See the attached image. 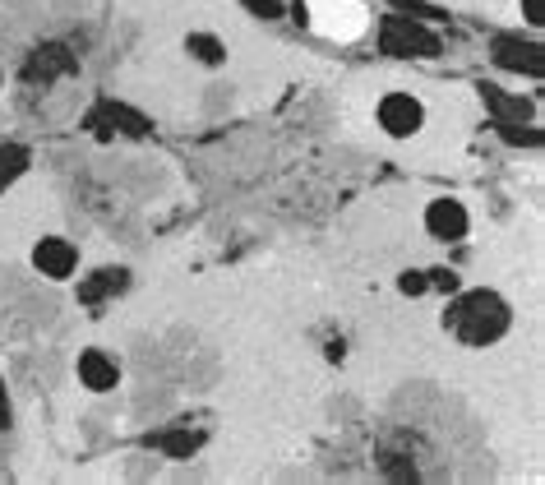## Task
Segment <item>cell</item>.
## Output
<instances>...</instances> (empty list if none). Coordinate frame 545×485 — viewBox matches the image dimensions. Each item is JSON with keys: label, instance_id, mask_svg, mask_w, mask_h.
<instances>
[{"label": "cell", "instance_id": "6da1fadb", "mask_svg": "<svg viewBox=\"0 0 545 485\" xmlns=\"http://www.w3.org/2000/svg\"><path fill=\"white\" fill-rule=\"evenodd\" d=\"M444 324H449L467 347H485V342L504 338V328H509V305L499 301L495 291H467V296L453 301Z\"/></svg>", "mask_w": 545, "mask_h": 485}, {"label": "cell", "instance_id": "7a4b0ae2", "mask_svg": "<svg viewBox=\"0 0 545 485\" xmlns=\"http://www.w3.org/2000/svg\"><path fill=\"white\" fill-rule=\"evenodd\" d=\"M379 51L393 56V61H430V56H439V37L421 19L388 14L384 28H379Z\"/></svg>", "mask_w": 545, "mask_h": 485}, {"label": "cell", "instance_id": "3957f363", "mask_svg": "<svg viewBox=\"0 0 545 485\" xmlns=\"http://www.w3.org/2000/svg\"><path fill=\"white\" fill-rule=\"evenodd\" d=\"M88 130H97V134H130V139H144V134H153V125H148V116H139V111L125 107V102H111V97H102V102H97V111L88 116Z\"/></svg>", "mask_w": 545, "mask_h": 485}, {"label": "cell", "instance_id": "277c9868", "mask_svg": "<svg viewBox=\"0 0 545 485\" xmlns=\"http://www.w3.org/2000/svg\"><path fill=\"white\" fill-rule=\"evenodd\" d=\"M425 121L421 102H416L412 93H388L384 102H379V125H384L393 139H407V134H416Z\"/></svg>", "mask_w": 545, "mask_h": 485}, {"label": "cell", "instance_id": "5b68a950", "mask_svg": "<svg viewBox=\"0 0 545 485\" xmlns=\"http://www.w3.org/2000/svg\"><path fill=\"white\" fill-rule=\"evenodd\" d=\"M490 56H495V65L518 70V74H541L545 70L541 47H536V42H522V37H495V42H490Z\"/></svg>", "mask_w": 545, "mask_h": 485}, {"label": "cell", "instance_id": "8992f818", "mask_svg": "<svg viewBox=\"0 0 545 485\" xmlns=\"http://www.w3.org/2000/svg\"><path fill=\"white\" fill-rule=\"evenodd\" d=\"M79 70V61L70 56V47H61V42H42V47L28 56V79H42V84H51V79H65V74Z\"/></svg>", "mask_w": 545, "mask_h": 485}, {"label": "cell", "instance_id": "52a82bcc", "mask_svg": "<svg viewBox=\"0 0 545 485\" xmlns=\"http://www.w3.org/2000/svg\"><path fill=\"white\" fill-rule=\"evenodd\" d=\"M33 264H37V273H42V278H56V282H61V278H70V273H74L79 255H74L70 241H61V236H47V241H37Z\"/></svg>", "mask_w": 545, "mask_h": 485}, {"label": "cell", "instance_id": "ba28073f", "mask_svg": "<svg viewBox=\"0 0 545 485\" xmlns=\"http://www.w3.org/2000/svg\"><path fill=\"white\" fill-rule=\"evenodd\" d=\"M425 227L439 241H462L467 236V208L458 199H435V204L425 208Z\"/></svg>", "mask_w": 545, "mask_h": 485}, {"label": "cell", "instance_id": "9c48e42d", "mask_svg": "<svg viewBox=\"0 0 545 485\" xmlns=\"http://www.w3.org/2000/svg\"><path fill=\"white\" fill-rule=\"evenodd\" d=\"M125 287H130V273H125V268H97L93 278L79 282V301L102 305V301H111V296H121Z\"/></svg>", "mask_w": 545, "mask_h": 485}, {"label": "cell", "instance_id": "30bf717a", "mask_svg": "<svg viewBox=\"0 0 545 485\" xmlns=\"http://www.w3.org/2000/svg\"><path fill=\"white\" fill-rule=\"evenodd\" d=\"M79 379H84V388H93V393H111L116 379H121V370H116V361H111L107 352L88 347V352L79 356Z\"/></svg>", "mask_w": 545, "mask_h": 485}, {"label": "cell", "instance_id": "8fae6325", "mask_svg": "<svg viewBox=\"0 0 545 485\" xmlns=\"http://www.w3.org/2000/svg\"><path fill=\"white\" fill-rule=\"evenodd\" d=\"M481 97H485V107H490V116H495V125H513V121H527V116H532V102L509 97L495 84H481Z\"/></svg>", "mask_w": 545, "mask_h": 485}, {"label": "cell", "instance_id": "7c38bea8", "mask_svg": "<svg viewBox=\"0 0 545 485\" xmlns=\"http://www.w3.org/2000/svg\"><path fill=\"white\" fill-rule=\"evenodd\" d=\"M199 444H204V435H194V430H162L148 439V449L167 453V458H190V453H199Z\"/></svg>", "mask_w": 545, "mask_h": 485}, {"label": "cell", "instance_id": "4fadbf2b", "mask_svg": "<svg viewBox=\"0 0 545 485\" xmlns=\"http://www.w3.org/2000/svg\"><path fill=\"white\" fill-rule=\"evenodd\" d=\"M28 171V148H19V144H0V194L10 190L19 176Z\"/></svg>", "mask_w": 545, "mask_h": 485}, {"label": "cell", "instance_id": "5bb4252c", "mask_svg": "<svg viewBox=\"0 0 545 485\" xmlns=\"http://www.w3.org/2000/svg\"><path fill=\"white\" fill-rule=\"evenodd\" d=\"M185 51H190L194 61H204V65H222V61H227V47H222L213 33H190V37H185Z\"/></svg>", "mask_w": 545, "mask_h": 485}, {"label": "cell", "instance_id": "9a60e30c", "mask_svg": "<svg viewBox=\"0 0 545 485\" xmlns=\"http://www.w3.org/2000/svg\"><path fill=\"white\" fill-rule=\"evenodd\" d=\"M499 134L509 139V144H541V134L536 130H527L522 121H513V125H499Z\"/></svg>", "mask_w": 545, "mask_h": 485}, {"label": "cell", "instance_id": "2e32d148", "mask_svg": "<svg viewBox=\"0 0 545 485\" xmlns=\"http://www.w3.org/2000/svg\"><path fill=\"white\" fill-rule=\"evenodd\" d=\"M241 5L255 14V19H264V24H268V19H282V5H278V0H241Z\"/></svg>", "mask_w": 545, "mask_h": 485}, {"label": "cell", "instance_id": "e0dca14e", "mask_svg": "<svg viewBox=\"0 0 545 485\" xmlns=\"http://www.w3.org/2000/svg\"><path fill=\"white\" fill-rule=\"evenodd\" d=\"M398 291L402 296H425V291H430V278H425V273H402Z\"/></svg>", "mask_w": 545, "mask_h": 485}, {"label": "cell", "instance_id": "ac0fdd59", "mask_svg": "<svg viewBox=\"0 0 545 485\" xmlns=\"http://www.w3.org/2000/svg\"><path fill=\"white\" fill-rule=\"evenodd\" d=\"M14 425V407H10V393H5V379H0V430Z\"/></svg>", "mask_w": 545, "mask_h": 485}, {"label": "cell", "instance_id": "d6986e66", "mask_svg": "<svg viewBox=\"0 0 545 485\" xmlns=\"http://www.w3.org/2000/svg\"><path fill=\"white\" fill-rule=\"evenodd\" d=\"M522 10H527V24H545V0H522Z\"/></svg>", "mask_w": 545, "mask_h": 485}, {"label": "cell", "instance_id": "ffe728a7", "mask_svg": "<svg viewBox=\"0 0 545 485\" xmlns=\"http://www.w3.org/2000/svg\"><path fill=\"white\" fill-rule=\"evenodd\" d=\"M430 287H439V291H458V278L439 268V273H430Z\"/></svg>", "mask_w": 545, "mask_h": 485}]
</instances>
